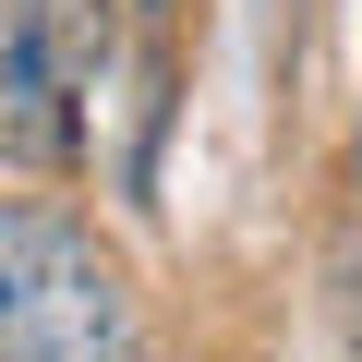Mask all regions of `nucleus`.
<instances>
[{
    "label": "nucleus",
    "mask_w": 362,
    "mask_h": 362,
    "mask_svg": "<svg viewBox=\"0 0 362 362\" xmlns=\"http://www.w3.org/2000/svg\"><path fill=\"white\" fill-rule=\"evenodd\" d=\"M0 362H133V290L61 206H0Z\"/></svg>",
    "instance_id": "1"
},
{
    "label": "nucleus",
    "mask_w": 362,
    "mask_h": 362,
    "mask_svg": "<svg viewBox=\"0 0 362 362\" xmlns=\"http://www.w3.org/2000/svg\"><path fill=\"white\" fill-rule=\"evenodd\" d=\"M109 61V0H0V169H61Z\"/></svg>",
    "instance_id": "2"
}]
</instances>
